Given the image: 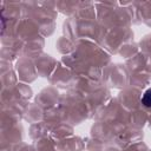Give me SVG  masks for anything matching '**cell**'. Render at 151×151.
Listing matches in <instances>:
<instances>
[{"mask_svg":"<svg viewBox=\"0 0 151 151\" xmlns=\"http://www.w3.org/2000/svg\"><path fill=\"white\" fill-rule=\"evenodd\" d=\"M142 103L144 104V106L151 107V87L147 88V90L144 92V94H143V97H142Z\"/></svg>","mask_w":151,"mask_h":151,"instance_id":"6da1fadb","label":"cell"}]
</instances>
